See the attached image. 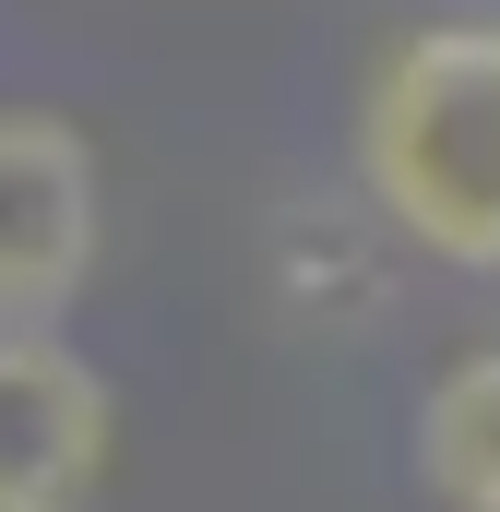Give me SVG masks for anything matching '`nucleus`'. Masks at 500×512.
Returning a JSON list of instances; mask_svg holds the SVG:
<instances>
[{
	"label": "nucleus",
	"mask_w": 500,
	"mask_h": 512,
	"mask_svg": "<svg viewBox=\"0 0 500 512\" xmlns=\"http://www.w3.org/2000/svg\"><path fill=\"white\" fill-rule=\"evenodd\" d=\"M108 251V179L72 120L0 108V334H60Z\"/></svg>",
	"instance_id": "nucleus-2"
},
{
	"label": "nucleus",
	"mask_w": 500,
	"mask_h": 512,
	"mask_svg": "<svg viewBox=\"0 0 500 512\" xmlns=\"http://www.w3.org/2000/svg\"><path fill=\"white\" fill-rule=\"evenodd\" d=\"M120 393L72 334H0V512H96Z\"/></svg>",
	"instance_id": "nucleus-3"
},
{
	"label": "nucleus",
	"mask_w": 500,
	"mask_h": 512,
	"mask_svg": "<svg viewBox=\"0 0 500 512\" xmlns=\"http://www.w3.org/2000/svg\"><path fill=\"white\" fill-rule=\"evenodd\" d=\"M405 465L441 512H500V346H465L441 382L417 393Z\"/></svg>",
	"instance_id": "nucleus-4"
},
{
	"label": "nucleus",
	"mask_w": 500,
	"mask_h": 512,
	"mask_svg": "<svg viewBox=\"0 0 500 512\" xmlns=\"http://www.w3.org/2000/svg\"><path fill=\"white\" fill-rule=\"evenodd\" d=\"M358 191L405 251L500 274V24L393 36L358 96Z\"/></svg>",
	"instance_id": "nucleus-1"
}]
</instances>
